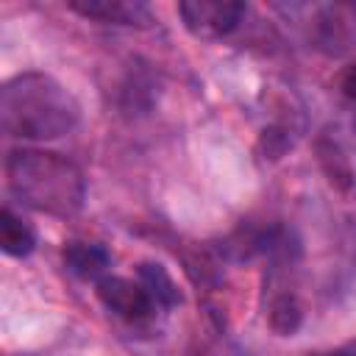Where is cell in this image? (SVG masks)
<instances>
[{
	"label": "cell",
	"instance_id": "1",
	"mask_svg": "<svg viewBox=\"0 0 356 356\" xmlns=\"http://www.w3.org/2000/svg\"><path fill=\"white\" fill-rule=\"evenodd\" d=\"M81 120L78 100L44 72H22L0 89V122L8 136L56 139Z\"/></svg>",
	"mask_w": 356,
	"mask_h": 356
},
{
	"label": "cell",
	"instance_id": "2",
	"mask_svg": "<svg viewBox=\"0 0 356 356\" xmlns=\"http://www.w3.org/2000/svg\"><path fill=\"white\" fill-rule=\"evenodd\" d=\"M6 178L14 197L36 211L72 217L83 209L86 181L75 161L50 150H11L6 159Z\"/></svg>",
	"mask_w": 356,
	"mask_h": 356
},
{
	"label": "cell",
	"instance_id": "3",
	"mask_svg": "<svg viewBox=\"0 0 356 356\" xmlns=\"http://www.w3.org/2000/svg\"><path fill=\"white\" fill-rule=\"evenodd\" d=\"M245 3L236 0H186L178 3V14L192 36L220 39L228 36L245 17Z\"/></svg>",
	"mask_w": 356,
	"mask_h": 356
},
{
	"label": "cell",
	"instance_id": "4",
	"mask_svg": "<svg viewBox=\"0 0 356 356\" xmlns=\"http://www.w3.org/2000/svg\"><path fill=\"white\" fill-rule=\"evenodd\" d=\"M97 298L100 303L120 314L122 320H147L153 312H156V303L153 298L147 295V289L139 284V281H128V278H120V275H106L97 281Z\"/></svg>",
	"mask_w": 356,
	"mask_h": 356
},
{
	"label": "cell",
	"instance_id": "5",
	"mask_svg": "<svg viewBox=\"0 0 356 356\" xmlns=\"http://www.w3.org/2000/svg\"><path fill=\"white\" fill-rule=\"evenodd\" d=\"M67 6L89 19H100V22H114V25H150L153 14L145 3L139 0H67Z\"/></svg>",
	"mask_w": 356,
	"mask_h": 356
},
{
	"label": "cell",
	"instance_id": "6",
	"mask_svg": "<svg viewBox=\"0 0 356 356\" xmlns=\"http://www.w3.org/2000/svg\"><path fill=\"white\" fill-rule=\"evenodd\" d=\"M61 259H64V267H67L72 275L89 281V278H100V275L106 273V267H108V261H111V253H108L100 242L72 239V242L64 245Z\"/></svg>",
	"mask_w": 356,
	"mask_h": 356
},
{
	"label": "cell",
	"instance_id": "7",
	"mask_svg": "<svg viewBox=\"0 0 356 356\" xmlns=\"http://www.w3.org/2000/svg\"><path fill=\"white\" fill-rule=\"evenodd\" d=\"M314 153H317V161L325 172V178L331 181V186H337L339 192H348L356 181L353 175V164L348 159V153L342 150V145L331 136H320L314 142Z\"/></svg>",
	"mask_w": 356,
	"mask_h": 356
},
{
	"label": "cell",
	"instance_id": "8",
	"mask_svg": "<svg viewBox=\"0 0 356 356\" xmlns=\"http://www.w3.org/2000/svg\"><path fill=\"white\" fill-rule=\"evenodd\" d=\"M136 275H139V284L147 289V295L153 298L156 306L172 309V306H178L184 300L178 284L172 281V275L167 273L164 264H159V261H142L136 267Z\"/></svg>",
	"mask_w": 356,
	"mask_h": 356
},
{
	"label": "cell",
	"instance_id": "9",
	"mask_svg": "<svg viewBox=\"0 0 356 356\" xmlns=\"http://www.w3.org/2000/svg\"><path fill=\"white\" fill-rule=\"evenodd\" d=\"M0 248L3 253L17 256V259L28 256L36 248V231L22 217H17L8 206L0 211Z\"/></svg>",
	"mask_w": 356,
	"mask_h": 356
},
{
	"label": "cell",
	"instance_id": "10",
	"mask_svg": "<svg viewBox=\"0 0 356 356\" xmlns=\"http://www.w3.org/2000/svg\"><path fill=\"white\" fill-rule=\"evenodd\" d=\"M348 19L342 17V8H328L317 17V31H314V42L320 50L325 53H342L350 44V31L345 25Z\"/></svg>",
	"mask_w": 356,
	"mask_h": 356
},
{
	"label": "cell",
	"instance_id": "11",
	"mask_svg": "<svg viewBox=\"0 0 356 356\" xmlns=\"http://www.w3.org/2000/svg\"><path fill=\"white\" fill-rule=\"evenodd\" d=\"M267 323H270L273 334H278V337H292V334L303 325V306L298 303L295 295H278V298H273V303H270Z\"/></svg>",
	"mask_w": 356,
	"mask_h": 356
},
{
	"label": "cell",
	"instance_id": "12",
	"mask_svg": "<svg viewBox=\"0 0 356 356\" xmlns=\"http://www.w3.org/2000/svg\"><path fill=\"white\" fill-rule=\"evenodd\" d=\"M289 147H292V136H289L284 128H278V125L264 128V131L259 134V142H256V150H259L264 159H270V161H278Z\"/></svg>",
	"mask_w": 356,
	"mask_h": 356
},
{
	"label": "cell",
	"instance_id": "13",
	"mask_svg": "<svg viewBox=\"0 0 356 356\" xmlns=\"http://www.w3.org/2000/svg\"><path fill=\"white\" fill-rule=\"evenodd\" d=\"M339 92L348 97V100H353L356 103V61L353 64H348L342 72H339Z\"/></svg>",
	"mask_w": 356,
	"mask_h": 356
},
{
	"label": "cell",
	"instance_id": "14",
	"mask_svg": "<svg viewBox=\"0 0 356 356\" xmlns=\"http://www.w3.org/2000/svg\"><path fill=\"white\" fill-rule=\"evenodd\" d=\"M309 356H356V339L345 342L342 348H334V350H325V353H309Z\"/></svg>",
	"mask_w": 356,
	"mask_h": 356
}]
</instances>
